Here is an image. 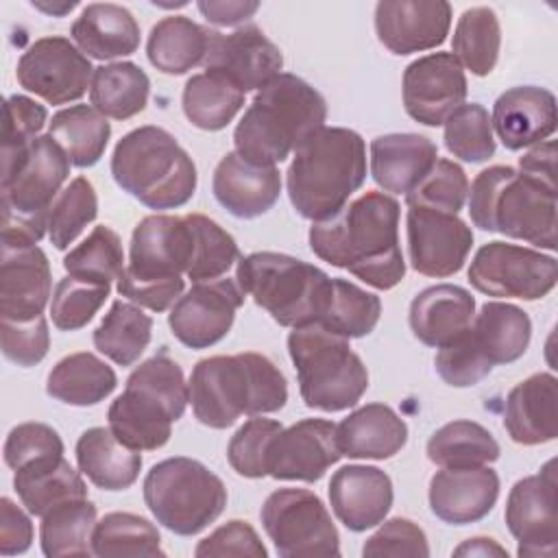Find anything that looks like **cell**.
I'll list each match as a JSON object with an SVG mask.
<instances>
[{
    "label": "cell",
    "mask_w": 558,
    "mask_h": 558,
    "mask_svg": "<svg viewBox=\"0 0 558 558\" xmlns=\"http://www.w3.org/2000/svg\"><path fill=\"white\" fill-rule=\"evenodd\" d=\"M240 251L231 233L203 214L142 218L131 235L129 264L118 279V294L153 312L170 310L183 294L185 279H220Z\"/></svg>",
    "instance_id": "cell-1"
},
{
    "label": "cell",
    "mask_w": 558,
    "mask_h": 558,
    "mask_svg": "<svg viewBox=\"0 0 558 558\" xmlns=\"http://www.w3.org/2000/svg\"><path fill=\"white\" fill-rule=\"evenodd\" d=\"M399 203L384 192H364L336 216L312 222L310 248L323 262L349 270L377 290H390L405 277L399 244Z\"/></svg>",
    "instance_id": "cell-2"
},
{
    "label": "cell",
    "mask_w": 558,
    "mask_h": 558,
    "mask_svg": "<svg viewBox=\"0 0 558 558\" xmlns=\"http://www.w3.org/2000/svg\"><path fill=\"white\" fill-rule=\"evenodd\" d=\"M190 403L198 423L227 429L242 414H270L286 405L288 381L262 353L211 355L192 368Z\"/></svg>",
    "instance_id": "cell-3"
},
{
    "label": "cell",
    "mask_w": 558,
    "mask_h": 558,
    "mask_svg": "<svg viewBox=\"0 0 558 558\" xmlns=\"http://www.w3.org/2000/svg\"><path fill=\"white\" fill-rule=\"evenodd\" d=\"M325 98L303 78L281 72L262 87L233 131L235 153L255 166H277L325 126Z\"/></svg>",
    "instance_id": "cell-4"
},
{
    "label": "cell",
    "mask_w": 558,
    "mask_h": 558,
    "mask_svg": "<svg viewBox=\"0 0 558 558\" xmlns=\"http://www.w3.org/2000/svg\"><path fill=\"white\" fill-rule=\"evenodd\" d=\"M366 179V144L344 126H323L305 140L286 172L292 207L312 222L336 216Z\"/></svg>",
    "instance_id": "cell-5"
},
{
    "label": "cell",
    "mask_w": 558,
    "mask_h": 558,
    "mask_svg": "<svg viewBox=\"0 0 558 558\" xmlns=\"http://www.w3.org/2000/svg\"><path fill=\"white\" fill-rule=\"evenodd\" d=\"M469 216L475 227L556 251V187L510 166L482 170L469 190Z\"/></svg>",
    "instance_id": "cell-6"
},
{
    "label": "cell",
    "mask_w": 558,
    "mask_h": 558,
    "mask_svg": "<svg viewBox=\"0 0 558 558\" xmlns=\"http://www.w3.org/2000/svg\"><path fill=\"white\" fill-rule=\"evenodd\" d=\"M65 150L39 135L17 157L2 161V242L35 246L48 231L54 198L70 174Z\"/></svg>",
    "instance_id": "cell-7"
},
{
    "label": "cell",
    "mask_w": 558,
    "mask_h": 558,
    "mask_svg": "<svg viewBox=\"0 0 558 558\" xmlns=\"http://www.w3.org/2000/svg\"><path fill=\"white\" fill-rule=\"evenodd\" d=\"M113 181L148 209H177L196 192V166L174 135L140 126L122 135L111 155Z\"/></svg>",
    "instance_id": "cell-8"
},
{
    "label": "cell",
    "mask_w": 558,
    "mask_h": 558,
    "mask_svg": "<svg viewBox=\"0 0 558 558\" xmlns=\"http://www.w3.org/2000/svg\"><path fill=\"white\" fill-rule=\"evenodd\" d=\"M288 353L296 368L301 397L312 410H349L357 405L368 388V371L351 349L349 338L318 323L292 327Z\"/></svg>",
    "instance_id": "cell-9"
},
{
    "label": "cell",
    "mask_w": 558,
    "mask_h": 558,
    "mask_svg": "<svg viewBox=\"0 0 558 558\" xmlns=\"http://www.w3.org/2000/svg\"><path fill=\"white\" fill-rule=\"evenodd\" d=\"M235 281L281 327L318 323L331 288V277L318 266L272 251L240 257Z\"/></svg>",
    "instance_id": "cell-10"
},
{
    "label": "cell",
    "mask_w": 558,
    "mask_h": 558,
    "mask_svg": "<svg viewBox=\"0 0 558 558\" xmlns=\"http://www.w3.org/2000/svg\"><path fill=\"white\" fill-rule=\"evenodd\" d=\"M144 501L166 530L194 536L214 523L227 506L222 480L192 458H168L146 473Z\"/></svg>",
    "instance_id": "cell-11"
},
{
    "label": "cell",
    "mask_w": 558,
    "mask_h": 558,
    "mask_svg": "<svg viewBox=\"0 0 558 558\" xmlns=\"http://www.w3.org/2000/svg\"><path fill=\"white\" fill-rule=\"evenodd\" d=\"M262 525L283 558L340 556V536L320 497L305 488L270 493L259 512Z\"/></svg>",
    "instance_id": "cell-12"
},
{
    "label": "cell",
    "mask_w": 558,
    "mask_h": 558,
    "mask_svg": "<svg viewBox=\"0 0 558 558\" xmlns=\"http://www.w3.org/2000/svg\"><path fill=\"white\" fill-rule=\"evenodd\" d=\"M469 281L488 296L536 301L556 288L558 262L541 251L495 240L477 248Z\"/></svg>",
    "instance_id": "cell-13"
},
{
    "label": "cell",
    "mask_w": 558,
    "mask_h": 558,
    "mask_svg": "<svg viewBox=\"0 0 558 558\" xmlns=\"http://www.w3.org/2000/svg\"><path fill=\"white\" fill-rule=\"evenodd\" d=\"M556 460L536 475L519 480L506 501V523L519 541L521 558H554L558 554V488Z\"/></svg>",
    "instance_id": "cell-14"
},
{
    "label": "cell",
    "mask_w": 558,
    "mask_h": 558,
    "mask_svg": "<svg viewBox=\"0 0 558 558\" xmlns=\"http://www.w3.org/2000/svg\"><path fill=\"white\" fill-rule=\"evenodd\" d=\"M17 83L48 105H65L85 96L94 68L89 59L65 37H41L20 57Z\"/></svg>",
    "instance_id": "cell-15"
},
{
    "label": "cell",
    "mask_w": 558,
    "mask_h": 558,
    "mask_svg": "<svg viewBox=\"0 0 558 558\" xmlns=\"http://www.w3.org/2000/svg\"><path fill=\"white\" fill-rule=\"evenodd\" d=\"M242 303L244 292L235 279L198 281L170 307V331L190 349H207L229 333Z\"/></svg>",
    "instance_id": "cell-16"
},
{
    "label": "cell",
    "mask_w": 558,
    "mask_h": 558,
    "mask_svg": "<svg viewBox=\"0 0 558 558\" xmlns=\"http://www.w3.org/2000/svg\"><path fill=\"white\" fill-rule=\"evenodd\" d=\"M405 233L410 266L425 277L456 275L473 246V231L458 214L427 207H408Z\"/></svg>",
    "instance_id": "cell-17"
},
{
    "label": "cell",
    "mask_w": 558,
    "mask_h": 558,
    "mask_svg": "<svg viewBox=\"0 0 558 558\" xmlns=\"http://www.w3.org/2000/svg\"><path fill=\"white\" fill-rule=\"evenodd\" d=\"M203 65L207 72L225 76L246 94L262 89L277 78L283 68V57L259 26L246 24L227 35L209 28Z\"/></svg>",
    "instance_id": "cell-18"
},
{
    "label": "cell",
    "mask_w": 558,
    "mask_h": 558,
    "mask_svg": "<svg viewBox=\"0 0 558 558\" xmlns=\"http://www.w3.org/2000/svg\"><path fill=\"white\" fill-rule=\"evenodd\" d=\"M466 98L464 68L453 52H432L403 72V107L425 126H440Z\"/></svg>",
    "instance_id": "cell-19"
},
{
    "label": "cell",
    "mask_w": 558,
    "mask_h": 558,
    "mask_svg": "<svg viewBox=\"0 0 558 558\" xmlns=\"http://www.w3.org/2000/svg\"><path fill=\"white\" fill-rule=\"evenodd\" d=\"M342 458L336 440V423L303 418L281 427L266 451V473L275 480L318 482Z\"/></svg>",
    "instance_id": "cell-20"
},
{
    "label": "cell",
    "mask_w": 558,
    "mask_h": 558,
    "mask_svg": "<svg viewBox=\"0 0 558 558\" xmlns=\"http://www.w3.org/2000/svg\"><path fill=\"white\" fill-rule=\"evenodd\" d=\"M451 26L445 0H381L375 7V31L392 54H412L440 46Z\"/></svg>",
    "instance_id": "cell-21"
},
{
    "label": "cell",
    "mask_w": 558,
    "mask_h": 558,
    "mask_svg": "<svg viewBox=\"0 0 558 558\" xmlns=\"http://www.w3.org/2000/svg\"><path fill=\"white\" fill-rule=\"evenodd\" d=\"M52 292V272L46 253L35 246L2 242L0 257V318L33 320L41 316Z\"/></svg>",
    "instance_id": "cell-22"
},
{
    "label": "cell",
    "mask_w": 558,
    "mask_h": 558,
    "mask_svg": "<svg viewBox=\"0 0 558 558\" xmlns=\"http://www.w3.org/2000/svg\"><path fill=\"white\" fill-rule=\"evenodd\" d=\"M499 475L482 466H453L434 473L429 480V508L451 525L482 521L497 504Z\"/></svg>",
    "instance_id": "cell-23"
},
{
    "label": "cell",
    "mask_w": 558,
    "mask_h": 558,
    "mask_svg": "<svg viewBox=\"0 0 558 558\" xmlns=\"http://www.w3.org/2000/svg\"><path fill=\"white\" fill-rule=\"evenodd\" d=\"M392 482L377 466L347 464L329 482L331 510L351 532L379 525L392 508Z\"/></svg>",
    "instance_id": "cell-24"
},
{
    "label": "cell",
    "mask_w": 558,
    "mask_h": 558,
    "mask_svg": "<svg viewBox=\"0 0 558 558\" xmlns=\"http://www.w3.org/2000/svg\"><path fill=\"white\" fill-rule=\"evenodd\" d=\"M490 124L508 150L530 148L554 135L556 98L536 85L506 89L493 105Z\"/></svg>",
    "instance_id": "cell-25"
},
{
    "label": "cell",
    "mask_w": 558,
    "mask_h": 558,
    "mask_svg": "<svg viewBox=\"0 0 558 558\" xmlns=\"http://www.w3.org/2000/svg\"><path fill=\"white\" fill-rule=\"evenodd\" d=\"M211 190L231 216L251 220L266 214L279 201L281 174L275 166H255L231 150L218 161Z\"/></svg>",
    "instance_id": "cell-26"
},
{
    "label": "cell",
    "mask_w": 558,
    "mask_h": 558,
    "mask_svg": "<svg viewBox=\"0 0 558 558\" xmlns=\"http://www.w3.org/2000/svg\"><path fill=\"white\" fill-rule=\"evenodd\" d=\"M504 427L519 445H543L558 436V379L534 373L519 381L506 397Z\"/></svg>",
    "instance_id": "cell-27"
},
{
    "label": "cell",
    "mask_w": 558,
    "mask_h": 558,
    "mask_svg": "<svg viewBox=\"0 0 558 558\" xmlns=\"http://www.w3.org/2000/svg\"><path fill=\"white\" fill-rule=\"evenodd\" d=\"M408 318L412 333L423 344L440 349L471 329L475 318V299L460 286H432L414 296Z\"/></svg>",
    "instance_id": "cell-28"
},
{
    "label": "cell",
    "mask_w": 558,
    "mask_h": 558,
    "mask_svg": "<svg viewBox=\"0 0 558 558\" xmlns=\"http://www.w3.org/2000/svg\"><path fill=\"white\" fill-rule=\"evenodd\" d=\"M181 416L155 395L124 386V392L109 405L107 421L113 436L135 451H155L170 440L172 423Z\"/></svg>",
    "instance_id": "cell-29"
},
{
    "label": "cell",
    "mask_w": 558,
    "mask_h": 558,
    "mask_svg": "<svg viewBox=\"0 0 558 558\" xmlns=\"http://www.w3.org/2000/svg\"><path fill=\"white\" fill-rule=\"evenodd\" d=\"M436 159V144L418 133H388L371 142V174L392 194H408L416 187Z\"/></svg>",
    "instance_id": "cell-30"
},
{
    "label": "cell",
    "mask_w": 558,
    "mask_h": 558,
    "mask_svg": "<svg viewBox=\"0 0 558 558\" xmlns=\"http://www.w3.org/2000/svg\"><path fill=\"white\" fill-rule=\"evenodd\" d=\"M336 440L347 458L386 460L408 442V425L390 405L366 403L336 425Z\"/></svg>",
    "instance_id": "cell-31"
},
{
    "label": "cell",
    "mask_w": 558,
    "mask_h": 558,
    "mask_svg": "<svg viewBox=\"0 0 558 558\" xmlns=\"http://www.w3.org/2000/svg\"><path fill=\"white\" fill-rule=\"evenodd\" d=\"M70 35L85 57L100 61L129 57L140 46V26L133 13L113 2L87 4Z\"/></svg>",
    "instance_id": "cell-32"
},
{
    "label": "cell",
    "mask_w": 558,
    "mask_h": 558,
    "mask_svg": "<svg viewBox=\"0 0 558 558\" xmlns=\"http://www.w3.org/2000/svg\"><path fill=\"white\" fill-rule=\"evenodd\" d=\"M78 471L102 490H124L142 471L140 451L120 442L109 427H89L76 440Z\"/></svg>",
    "instance_id": "cell-33"
},
{
    "label": "cell",
    "mask_w": 558,
    "mask_h": 558,
    "mask_svg": "<svg viewBox=\"0 0 558 558\" xmlns=\"http://www.w3.org/2000/svg\"><path fill=\"white\" fill-rule=\"evenodd\" d=\"M469 336L490 366L510 364L527 351L532 323L521 307L512 303L488 301L475 314Z\"/></svg>",
    "instance_id": "cell-34"
},
{
    "label": "cell",
    "mask_w": 558,
    "mask_h": 558,
    "mask_svg": "<svg viewBox=\"0 0 558 558\" xmlns=\"http://www.w3.org/2000/svg\"><path fill=\"white\" fill-rule=\"evenodd\" d=\"M13 488L22 506L35 517H44L68 499L87 497V484L63 456L44 458L17 469Z\"/></svg>",
    "instance_id": "cell-35"
},
{
    "label": "cell",
    "mask_w": 558,
    "mask_h": 558,
    "mask_svg": "<svg viewBox=\"0 0 558 558\" xmlns=\"http://www.w3.org/2000/svg\"><path fill=\"white\" fill-rule=\"evenodd\" d=\"M118 386L113 368L89 351L70 353L48 373L46 392L68 405L87 408L105 401Z\"/></svg>",
    "instance_id": "cell-36"
},
{
    "label": "cell",
    "mask_w": 558,
    "mask_h": 558,
    "mask_svg": "<svg viewBox=\"0 0 558 558\" xmlns=\"http://www.w3.org/2000/svg\"><path fill=\"white\" fill-rule=\"evenodd\" d=\"M209 44V28L185 15L159 20L148 35L146 57L163 74H185L203 63Z\"/></svg>",
    "instance_id": "cell-37"
},
{
    "label": "cell",
    "mask_w": 558,
    "mask_h": 558,
    "mask_svg": "<svg viewBox=\"0 0 558 558\" xmlns=\"http://www.w3.org/2000/svg\"><path fill=\"white\" fill-rule=\"evenodd\" d=\"M150 94V81L146 72L131 63H107L94 68L89 100L96 111L105 118L129 120L146 109Z\"/></svg>",
    "instance_id": "cell-38"
},
{
    "label": "cell",
    "mask_w": 558,
    "mask_h": 558,
    "mask_svg": "<svg viewBox=\"0 0 558 558\" xmlns=\"http://www.w3.org/2000/svg\"><path fill=\"white\" fill-rule=\"evenodd\" d=\"M48 135L65 150L72 166L92 168L105 155L111 124L92 105H72L52 116Z\"/></svg>",
    "instance_id": "cell-39"
},
{
    "label": "cell",
    "mask_w": 558,
    "mask_h": 558,
    "mask_svg": "<svg viewBox=\"0 0 558 558\" xmlns=\"http://www.w3.org/2000/svg\"><path fill=\"white\" fill-rule=\"evenodd\" d=\"M96 527V506L89 497L68 499L41 517L39 543L48 558L89 556Z\"/></svg>",
    "instance_id": "cell-40"
},
{
    "label": "cell",
    "mask_w": 558,
    "mask_h": 558,
    "mask_svg": "<svg viewBox=\"0 0 558 558\" xmlns=\"http://www.w3.org/2000/svg\"><path fill=\"white\" fill-rule=\"evenodd\" d=\"M185 118L203 131L225 129L244 107V92L216 72H201L187 78L181 96Z\"/></svg>",
    "instance_id": "cell-41"
},
{
    "label": "cell",
    "mask_w": 558,
    "mask_h": 558,
    "mask_svg": "<svg viewBox=\"0 0 558 558\" xmlns=\"http://www.w3.org/2000/svg\"><path fill=\"white\" fill-rule=\"evenodd\" d=\"M153 318L131 301H113L100 325L94 329V347L98 353L120 366L140 360L150 342Z\"/></svg>",
    "instance_id": "cell-42"
},
{
    "label": "cell",
    "mask_w": 558,
    "mask_h": 558,
    "mask_svg": "<svg viewBox=\"0 0 558 558\" xmlns=\"http://www.w3.org/2000/svg\"><path fill=\"white\" fill-rule=\"evenodd\" d=\"M427 458L442 466H482L499 458V442L475 421H451L436 429L427 440Z\"/></svg>",
    "instance_id": "cell-43"
},
{
    "label": "cell",
    "mask_w": 558,
    "mask_h": 558,
    "mask_svg": "<svg viewBox=\"0 0 558 558\" xmlns=\"http://www.w3.org/2000/svg\"><path fill=\"white\" fill-rule=\"evenodd\" d=\"M92 551L100 558L166 556L159 530L148 519L133 512H109L96 521Z\"/></svg>",
    "instance_id": "cell-44"
},
{
    "label": "cell",
    "mask_w": 558,
    "mask_h": 558,
    "mask_svg": "<svg viewBox=\"0 0 558 558\" xmlns=\"http://www.w3.org/2000/svg\"><path fill=\"white\" fill-rule=\"evenodd\" d=\"M451 46L462 68L475 76H488L495 70L501 46V28L495 11L488 7L466 9L458 17Z\"/></svg>",
    "instance_id": "cell-45"
},
{
    "label": "cell",
    "mask_w": 558,
    "mask_h": 558,
    "mask_svg": "<svg viewBox=\"0 0 558 558\" xmlns=\"http://www.w3.org/2000/svg\"><path fill=\"white\" fill-rule=\"evenodd\" d=\"M379 316L381 301L377 294L366 292L347 279H331L329 296L318 325L351 340L368 336L377 327Z\"/></svg>",
    "instance_id": "cell-46"
},
{
    "label": "cell",
    "mask_w": 558,
    "mask_h": 558,
    "mask_svg": "<svg viewBox=\"0 0 558 558\" xmlns=\"http://www.w3.org/2000/svg\"><path fill=\"white\" fill-rule=\"evenodd\" d=\"M63 268L74 279L111 286L126 268L120 235L105 225L94 227L92 233L63 257Z\"/></svg>",
    "instance_id": "cell-47"
},
{
    "label": "cell",
    "mask_w": 558,
    "mask_h": 558,
    "mask_svg": "<svg viewBox=\"0 0 558 558\" xmlns=\"http://www.w3.org/2000/svg\"><path fill=\"white\" fill-rule=\"evenodd\" d=\"M98 216L94 185L85 177L72 179L54 198L48 216V238L54 248L65 251L81 231Z\"/></svg>",
    "instance_id": "cell-48"
},
{
    "label": "cell",
    "mask_w": 558,
    "mask_h": 558,
    "mask_svg": "<svg viewBox=\"0 0 558 558\" xmlns=\"http://www.w3.org/2000/svg\"><path fill=\"white\" fill-rule=\"evenodd\" d=\"M442 124L445 146L453 157L469 163H482L495 155L493 124L482 105H460Z\"/></svg>",
    "instance_id": "cell-49"
},
{
    "label": "cell",
    "mask_w": 558,
    "mask_h": 558,
    "mask_svg": "<svg viewBox=\"0 0 558 558\" xmlns=\"http://www.w3.org/2000/svg\"><path fill=\"white\" fill-rule=\"evenodd\" d=\"M469 196L466 172L451 159H436L432 170L405 194L408 207H427L458 214Z\"/></svg>",
    "instance_id": "cell-50"
},
{
    "label": "cell",
    "mask_w": 558,
    "mask_h": 558,
    "mask_svg": "<svg viewBox=\"0 0 558 558\" xmlns=\"http://www.w3.org/2000/svg\"><path fill=\"white\" fill-rule=\"evenodd\" d=\"M109 290L111 286L81 281L70 275L63 277L52 292V325L61 331H76L85 327L107 301Z\"/></svg>",
    "instance_id": "cell-51"
},
{
    "label": "cell",
    "mask_w": 558,
    "mask_h": 558,
    "mask_svg": "<svg viewBox=\"0 0 558 558\" xmlns=\"http://www.w3.org/2000/svg\"><path fill=\"white\" fill-rule=\"evenodd\" d=\"M283 425L272 418H251L246 421L229 440L227 460L231 469L242 477H266V451L272 436Z\"/></svg>",
    "instance_id": "cell-52"
},
{
    "label": "cell",
    "mask_w": 558,
    "mask_h": 558,
    "mask_svg": "<svg viewBox=\"0 0 558 558\" xmlns=\"http://www.w3.org/2000/svg\"><path fill=\"white\" fill-rule=\"evenodd\" d=\"M48 120V111L37 100L13 94L4 100L2 122V161H9L24 153Z\"/></svg>",
    "instance_id": "cell-53"
},
{
    "label": "cell",
    "mask_w": 558,
    "mask_h": 558,
    "mask_svg": "<svg viewBox=\"0 0 558 558\" xmlns=\"http://www.w3.org/2000/svg\"><path fill=\"white\" fill-rule=\"evenodd\" d=\"M57 456H63V440L57 429L46 423H20L4 440V462L13 471Z\"/></svg>",
    "instance_id": "cell-54"
},
{
    "label": "cell",
    "mask_w": 558,
    "mask_h": 558,
    "mask_svg": "<svg viewBox=\"0 0 558 558\" xmlns=\"http://www.w3.org/2000/svg\"><path fill=\"white\" fill-rule=\"evenodd\" d=\"M434 366L440 379L453 388L475 386L493 371V366L475 349L469 331L451 344L440 347L434 357Z\"/></svg>",
    "instance_id": "cell-55"
},
{
    "label": "cell",
    "mask_w": 558,
    "mask_h": 558,
    "mask_svg": "<svg viewBox=\"0 0 558 558\" xmlns=\"http://www.w3.org/2000/svg\"><path fill=\"white\" fill-rule=\"evenodd\" d=\"M0 342L4 357L13 364L24 368L39 364L50 347V333L44 314L22 323L0 318Z\"/></svg>",
    "instance_id": "cell-56"
},
{
    "label": "cell",
    "mask_w": 558,
    "mask_h": 558,
    "mask_svg": "<svg viewBox=\"0 0 558 558\" xmlns=\"http://www.w3.org/2000/svg\"><path fill=\"white\" fill-rule=\"evenodd\" d=\"M364 556H429L425 532L410 519L386 521L362 547Z\"/></svg>",
    "instance_id": "cell-57"
},
{
    "label": "cell",
    "mask_w": 558,
    "mask_h": 558,
    "mask_svg": "<svg viewBox=\"0 0 558 558\" xmlns=\"http://www.w3.org/2000/svg\"><path fill=\"white\" fill-rule=\"evenodd\" d=\"M196 558H222V556H251V558H266L268 551L259 541L257 532L240 519L227 521L209 536H205L196 549Z\"/></svg>",
    "instance_id": "cell-58"
},
{
    "label": "cell",
    "mask_w": 558,
    "mask_h": 558,
    "mask_svg": "<svg viewBox=\"0 0 558 558\" xmlns=\"http://www.w3.org/2000/svg\"><path fill=\"white\" fill-rule=\"evenodd\" d=\"M33 543V523L28 514L9 497L0 499V554H24Z\"/></svg>",
    "instance_id": "cell-59"
},
{
    "label": "cell",
    "mask_w": 558,
    "mask_h": 558,
    "mask_svg": "<svg viewBox=\"0 0 558 558\" xmlns=\"http://www.w3.org/2000/svg\"><path fill=\"white\" fill-rule=\"evenodd\" d=\"M519 172L556 187V142L545 140L523 153V157H519Z\"/></svg>",
    "instance_id": "cell-60"
},
{
    "label": "cell",
    "mask_w": 558,
    "mask_h": 558,
    "mask_svg": "<svg viewBox=\"0 0 558 558\" xmlns=\"http://www.w3.org/2000/svg\"><path fill=\"white\" fill-rule=\"evenodd\" d=\"M198 11L209 24L216 26H238L255 15L259 9V2H246V0H201Z\"/></svg>",
    "instance_id": "cell-61"
},
{
    "label": "cell",
    "mask_w": 558,
    "mask_h": 558,
    "mask_svg": "<svg viewBox=\"0 0 558 558\" xmlns=\"http://www.w3.org/2000/svg\"><path fill=\"white\" fill-rule=\"evenodd\" d=\"M453 556H506L508 558V551L493 538L475 536V538H469L462 545H458L453 549Z\"/></svg>",
    "instance_id": "cell-62"
},
{
    "label": "cell",
    "mask_w": 558,
    "mask_h": 558,
    "mask_svg": "<svg viewBox=\"0 0 558 558\" xmlns=\"http://www.w3.org/2000/svg\"><path fill=\"white\" fill-rule=\"evenodd\" d=\"M37 11L46 13V15H52V17H63L65 13H70L78 2L76 0H63V2H44V0H33L31 2Z\"/></svg>",
    "instance_id": "cell-63"
}]
</instances>
